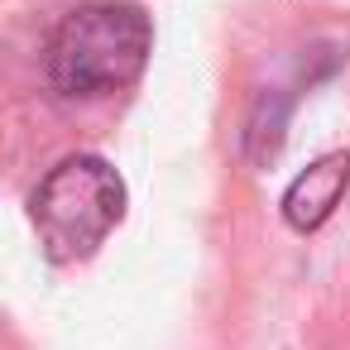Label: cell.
I'll return each instance as SVG.
<instances>
[{
    "instance_id": "obj_2",
    "label": "cell",
    "mask_w": 350,
    "mask_h": 350,
    "mask_svg": "<svg viewBox=\"0 0 350 350\" xmlns=\"http://www.w3.org/2000/svg\"><path fill=\"white\" fill-rule=\"evenodd\" d=\"M125 178L101 154H68L44 173L29 197L39 245L53 264H77L101 250V240L125 221Z\"/></svg>"
},
{
    "instance_id": "obj_1",
    "label": "cell",
    "mask_w": 350,
    "mask_h": 350,
    "mask_svg": "<svg viewBox=\"0 0 350 350\" xmlns=\"http://www.w3.org/2000/svg\"><path fill=\"white\" fill-rule=\"evenodd\" d=\"M154 53V20L135 0H92L63 15L44 49L49 87L63 101H101L139 82Z\"/></svg>"
},
{
    "instance_id": "obj_3",
    "label": "cell",
    "mask_w": 350,
    "mask_h": 350,
    "mask_svg": "<svg viewBox=\"0 0 350 350\" xmlns=\"http://www.w3.org/2000/svg\"><path fill=\"white\" fill-rule=\"evenodd\" d=\"M345 187H350V154H326V159H317L307 173H297V178L288 183V192H283V221H288L293 230H302V235H307V230H321V226L336 216Z\"/></svg>"
}]
</instances>
